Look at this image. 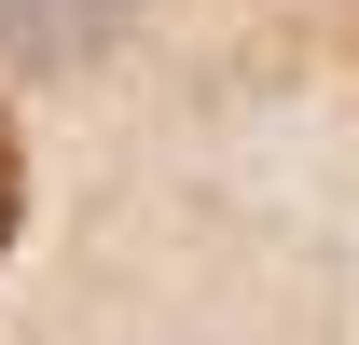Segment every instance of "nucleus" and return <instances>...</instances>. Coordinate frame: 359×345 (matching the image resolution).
I'll return each mask as SVG.
<instances>
[{
    "instance_id": "nucleus-1",
    "label": "nucleus",
    "mask_w": 359,
    "mask_h": 345,
    "mask_svg": "<svg viewBox=\"0 0 359 345\" xmlns=\"http://www.w3.org/2000/svg\"><path fill=\"white\" fill-rule=\"evenodd\" d=\"M125 28V0H0V42L14 55H97Z\"/></svg>"
},
{
    "instance_id": "nucleus-2",
    "label": "nucleus",
    "mask_w": 359,
    "mask_h": 345,
    "mask_svg": "<svg viewBox=\"0 0 359 345\" xmlns=\"http://www.w3.org/2000/svg\"><path fill=\"white\" fill-rule=\"evenodd\" d=\"M14 221H28V152H14V111H0V249H14Z\"/></svg>"
}]
</instances>
